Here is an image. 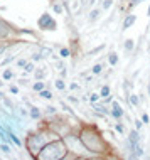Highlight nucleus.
Segmentation results:
<instances>
[{"label":"nucleus","mask_w":150,"mask_h":160,"mask_svg":"<svg viewBox=\"0 0 150 160\" xmlns=\"http://www.w3.org/2000/svg\"><path fill=\"white\" fill-rule=\"evenodd\" d=\"M111 115H113L115 118H121V116H123V110L120 108L118 103H113V111H111Z\"/></svg>","instance_id":"1"},{"label":"nucleus","mask_w":150,"mask_h":160,"mask_svg":"<svg viewBox=\"0 0 150 160\" xmlns=\"http://www.w3.org/2000/svg\"><path fill=\"white\" fill-rule=\"evenodd\" d=\"M46 24H49L51 29H52V27H56V22H52L51 19H49V15H44V17H42V20H39V26H41V27H44Z\"/></svg>","instance_id":"2"},{"label":"nucleus","mask_w":150,"mask_h":160,"mask_svg":"<svg viewBox=\"0 0 150 160\" xmlns=\"http://www.w3.org/2000/svg\"><path fill=\"white\" fill-rule=\"evenodd\" d=\"M133 22H135V15H128V17H127V19L123 20V29H128V27L132 26Z\"/></svg>","instance_id":"3"},{"label":"nucleus","mask_w":150,"mask_h":160,"mask_svg":"<svg viewBox=\"0 0 150 160\" xmlns=\"http://www.w3.org/2000/svg\"><path fill=\"white\" fill-rule=\"evenodd\" d=\"M101 96L110 101V88H108V86H103V89H101Z\"/></svg>","instance_id":"4"},{"label":"nucleus","mask_w":150,"mask_h":160,"mask_svg":"<svg viewBox=\"0 0 150 160\" xmlns=\"http://www.w3.org/2000/svg\"><path fill=\"white\" fill-rule=\"evenodd\" d=\"M128 98H130V103L133 104V106H137V104H138V96H137V94H130Z\"/></svg>","instance_id":"5"},{"label":"nucleus","mask_w":150,"mask_h":160,"mask_svg":"<svg viewBox=\"0 0 150 160\" xmlns=\"http://www.w3.org/2000/svg\"><path fill=\"white\" fill-rule=\"evenodd\" d=\"M116 62H118V56H116V54H115V52H111V54H110V64H116Z\"/></svg>","instance_id":"6"},{"label":"nucleus","mask_w":150,"mask_h":160,"mask_svg":"<svg viewBox=\"0 0 150 160\" xmlns=\"http://www.w3.org/2000/svg\"><path fill=\"white\" fill-rule=\"evenodd\" d=\"M125 49H127V51H132V49H133V41H132V39H128V41H125Z\"/></svg>","instance_id":"7"},{"label":"nucleus","mask_w":150,"mask_h":160,"mask_svg":"<svg viewBox=\"0 0 150 160\" xmlns=\"http://www.w3.org/2000/svg\"><path fill=\"white\" fill-rule=\"evenodd\" d=\"M98 15H100V10H96V9H94V10L89 14V20H96V19H98Z\"/></svg>","instance_id":"8"},{"label":"nucleus","mask_w":150,"mask_h":160,"mask_svg":"<svg viewBox=\"0 0 150 160\" xmlns=\"http://www.w3.org/2000/svg\"><path fill=\"white\" fill-rule=\"evenodd\" d=\"M111 5H113V0H105L103 2V9H106V10H108Z\"/></svg>","instance_id":"9"},{"label":"nucleus","mask_w":150,"mask_h":160,"mask_svg":"<svg viewBox=\"0 0 150 160\" xmlns=\"http://www.w3.org/2000/svg\"><path fill=\"white\" fill-rule=\"evenodd\" d=\"M31 115H32V118H39V116H41V113H39V110L37 108H32Z\"/></svg>","instance_id":"10"},{"label":"nucleus","mask_w":150,"mask_h":160,"mask_svg":"<svg viewBox=\"0 0 150 160\" xmlns=\"http://www.w3.org/2000/svg\"><path fill=\"white\" fill-rule=\"evenodd\" d=\"M94 110H98L100 113H103V115H106V113H108V110H106V108H103V106H94Z\"/></svg>","instance_id":"11"},{"label":"nucleus","mask_w":150,"mask_h":160,"mask_svg":"<svg viewBox=\"0 0 150 160\" xmlns=\"http://www.w3.org/2000/svg\"><path fill=\"white\" fill-rule=\"evenodd\" d=\"M93 72L94 74H100V72H101V64H96V66L93 67Z\"/></svg>","instance_id":"12"},{"label":"nucleus","mask_w":150,"mask_h":160,"mask_svg":"<svg viewBox=\"0 0 150 160\" xmlns=\"http://www.w3.org/2000/svg\"><path fill=\"white\" fill-rule=\"evenodd\" d=\"M42 88H44V84H42V83H36V84H34V89H36V91H42Z\"/></svg>","instance_id":"13"},{"label":"nucleus","mask_w":150,"mask_h":160,"mask_svg":"<svg viewBox=\"0 0 150 160\" xmlns=\"http://www.w3.org/2000/svg\"><path fill=\"white\" fill-rule=\"evenodd\" d=\"M56 86H57V89H64V83H62L61 79H57L56 81Z\"/></svg>","instance_id":"14"},{"label":"nucleus","mask_w":150,"mask_h":160,"mask_svg":"<svg viewBox=\"0 0 150 160\" xmlns=\"http://www.w3.org/2000/svg\"><path fill=\"white\" fill-rule=\"evenodd\" d=\"M98 94H91V96H89V101H91V103H96V101H98Z\"/></svg>","instance_id":"15"},{"label":"nucleus","mask_w":150,"mask_h":160,"mask_svg":"<svg viewBox=\"0 0 150 160\" xmlns=\"http://www.w3.org/2000/svg\"><path fill=\"white\" fill-rule=\"evenodd\" d=\"M41 96H42V98H46V99H49V98H51V93H49V91H42Z\"/></svg>","instance_id":"16"},{"label":"nucleus","mask_w":150,"mask_h":160,"mask_svg":"<svg viewBox=\"0 0 150 160\" xmlns=\"http://www.w3.org/2000/svg\"><path fill=\"white\" fill-rule=\"evenodd\" d=\"M115 130H116V132H120V133H123V125H116V126H115Z\"/></svg>","instance_id":"17"},{"label":"nucleus","mask_w":150,"mask_h":160,"mask_svg":"<svg viewBox=\"0 0 150 160\" xmlns=\"http://www.w3.org/2000/svg\"><path fill=\"white\" fill-rule=\"evenodd\" d=\"M2 152H4V153H10V150H9L7 145H2Z\"/></svg>","instance_id":"18"},{"label":"nucleus","mask_w":150,"mask_h":160,"mask_svg":"<svg viewBox=\"0 0 150 160\" xmlns=\"http://www.w3.org/2000/svg\"><path fill=\"white\" fill-rule=\"evenodd\" d=\"M61 56L62 57H67V56H69V51H67V49H62V51H61Z\"/></svg>","instance_id":"19"},{"label":"nucleus","mask_w":150,"mask_h":160,"mask_svg":"<svg viewBox=\"0 0 150 160\" xmlns=\"http://www.w3.org/2000/svg\"><path fill=\"white\" fill-rule=\"evenodd\" d=\"M142 125H143V121H138V120L135 121V126H137V130H140V128H142Z\"/></svg>","instance_id":"20"},{"label":"nucleus","mask_w":150,"mask_h":160,"mask_svg":"<svg viewBox=\"0 0 150 160\" xmlns=\"http://www.w3.org/2000/svg\"><path fill=\"white\" fill-rule=\"evenodd\" d=\"M142 121H143V123H149V115H147V113L142 116Z\"/></svg>","instance_id":"21"},{"label":"nucleus","mask_w":150,"mask_h":160,"mask_svg":"<svg viewBox=\"0 0 150 160\" xmlns=\"http://www.w3.org/2000/svg\"><path fill=\"white\" fill-rule=\"evenodd\" d=\"M4 76H5L7 79H9V77H12V72H10V71H5V74H4Z\"/></svg>","instance_id":"22"},{"label":"nucleus","mask_w":150,"mask_h":160,"mask_svg":"<svg viewBox=\"0 0 150 160\" xmlns=\"http://www.w3.org/2000/svg\"><path fill=\"white\" fill-rule=\"evenodd\" d=\"M142 0H132V4H140Z\"/></svg>","instance_id":"23"},{"label":"nucleus","mask_w":150,"mask_h":160,"mask_svg":"<svg viewBox=\"0 0 150 160\" xmlns=\"http://www.w3.org/2000/svg\"><path fill=\"white\" fill-rule=\"evenodd\" d=\"M147 15H149V17H150V7H149V10H147Z\"/></svg>","instance_id":"24"},{"label":"nucleus","mask_w":150,"mask_h":160,"mask_svg":"<svg viewBox=\"0 0 150 160\" xmlns=\"http://www.w3.org/2000/svg\"><path fill=\"white\" fill-rule=\"evenodd\" d=\"M149 94H150V86H149Z\"/></svg>","instance_id":"25"}]
</instances>
